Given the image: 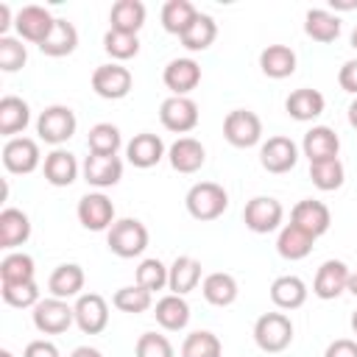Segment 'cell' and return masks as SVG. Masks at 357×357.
<instances>
[{"instance_id":"f546056e","label":"cell","mask_w":357,"mask_h":357,"mask_svg":"<svg viewBox=\"0 0 357 357\" xmlns=\"http://www.w3.org/2000/svg\"><path fill=\"white\" fill-rule=\"evenodd\" d=\"M271 301L279 310H298L307 301V284L298 276H279L271 284Z\"/></svg>"},{"instance_id":"f5cc1de1","label":"cell","mask_w":357,"mask_h":357,"mask_svg":"<svg viewBox=\"0 0 357 357\" xmlns=\"http://www.w3.org/2000/svg\"><path fill=\"white\" fill-rule=\"evenodd\" d=\"M8 20H11V11H8V6H6V3H0V33H6V28L11 25Z\"/></svg>"},{"instance_id":"6f0895ef","label":"cell","mask_w":357,"mask_h":357,"mask_svg":"<svg viewBox=\"0 0 357 357\" xmlns=\"http://www.w3.org/2000/svg\"><path fill=\"white\" fill-rule=\"evenodd\" d=\"M351 47H354V50H357V28H354V31H351Z\"/></svg>"},{"instance_id":"484cf974","label":"cell","mask_w":357,"mask_h":357,"mask_svg":"<svg viewBox=\"0 0 357 357\" xmlns=\"http://www.w3.org/2000/svg\"><path fill=\"white\" fill-rule=\"evenodd\" d=\"M259 67L268 78H287L296 73V53L287 45H268L259 53Z\"/></svg>"},{"instance_id":"f907efd6","label":"cell","mask_w":357,"mask_h":357,"mask_svg":"<svg viewBox=\"0 0 357 357\" xmlns=\"http://www.w3.org/2000/svg\"><path fill=\"white\" fill-rule=\"evenodd\" d=\"M22 357H59V349L50 340H31Z\"/></svg>"},{"instance_id":"ab89813d","label":"cell","mask_w":357,"mask_h":357,"mask_svg":"<svg viewBox=\"0 0 357 357\" xmlns=\"http://www.w3.org/2000/svg\"><path fill=\"white\" fill-rule=\"evenodd\" d=\"M33 259L28 254H8L0 262V284H14V282H33Z\"/></svg>"},{"instance_id":"e575fe53","label":"cell","mask_w":357,"mask_h":357,"mask_svg":"<svg viewBox=\"0 0 357 357\" xmlns=\"http://www.w3.org/2000/svg\"><path fill=\"white\" fill-rule=\"evenodd\" d=\"M304 33L315 42H335L340 33V20L324 8H310L304 17Z\"/></svg>"},{"instance_id":"9f6ffc18","label":"cell","mask_w":357,"mask_h":357,"mask_svg":"<svg viewBox=\"0 0 357 357\" xmlns=\"http://www.w3.org/2000/svg\"><path fill=\"white\" fill-rule=\"evenodd\" d=\"M346 290H349L351 296H357V273H351V276H349V284H346Z\"/></svg>"},{"instance_id":"d6986e66","label":"cell","mask_w":357,"mask_h":357,"mask_svg":"<svg viewBox=\"0 0 357 357\" xmlns=\"http://www.w3.org/2000/svg\"><path fill=\"white\" fill-rule=\"evenodd\" d=\"M167 159H170V167H173V170H178V173H195V170L204 167L206 151H204V145H201L198 139L181 137V139H176V142L170 145Z\"/></svg>"},{"instance_id":"5bb4252c","label":"cell","mask_w":357,"mask_h":357,"mask_svg":"<svg viewBox=\"0 0 357 357\" xmlns=\"http://www.w3.org/2000/svg\"><path fill=\"white\" fill-rule=\"evenodd\" d=\"M3 165L8 173H33L39 167V145L28 137H14L3 148Z\"/></svg>"},{"instance_id":"83f0119b","label":"cell","mask_w":357,"mask_h":357,"mask_svg":"<svg viewBox=\"0 0 357 357\" xmlns=\"http://www.w3.org/2000/svg\"><path fill=\"white\" fill-rule=\"evenodd\" d=\"M28 120H31V109H28V103L22 98L6 95L0 100V134L3 137H11L14 139V134L25 131Z\"/></svg>"},{"instance_id":"3957f363","label":"cell","mask_w":357,"mask_h":357,"mask_svg":"<svg viewBox=\"0 0 357 357\" xmlns=\"http://www.w3.org/2000/svg\"><path fill=\"white\" fill-rule=\"evenodd\" d=\"M254 340L262 351L268 354H276V351H284L293 340V324L284 312H265L257 318L254 324Z\"/></svg>"},{"instance_id":"9a60e30c","label":"cell","mask_w":357,"mask_h":357,"mask_svg":"<svg viewBox=\"0 0 357 357\" xmlns=\"http://www.w3.org/2000/svg\"><path fill=\"white\" fill-rule=\"evenodd\" d=\"M290 223H293V226H298L301 231H307L310 237H321V234L329 229L332 218H329L326 204L312 201V198H304V201H298V204L293 206Z\"/></svg>"},{"instance_id":"74e56055","label":"cell","mask_w":357,"mask_h":357,"mask_svg":"<svg viewBox=\"0 0 357 357\" xmlns=\"http://www.w3.org/2000/svg\"><path fill=\"white\" fill-rule=\"evenodd\" d=\"M310 178L318 190L329 192V190H337L343 184V165L340 159H321V162H310Z\"/></svg>"},{"instance_id":"b9f144b4","label":"cell","mask_w":357,"mask_h":357,"mask_svg":"<svg viewBox=\"0 0 357 357\" xmlns=\"http://www.w3.org/2000/svg\"><path fill=\"white\" fill-rule=\"evenodd\" d=\"M103 50L112 59L126 61V59H131V56L139 53V39H137V33H123V31H112L109 28L106 36H103Z\"/></svg>"},{"instance_id":"f1b7e54d","label":"cell","mask_w":357,"mask_h":357,"mask_svg":"<svg viewBox=\"0 0 357 357\" xmlns=\"http://www.w3.org/2000/svg\"><path fill=\"white\" fill-rule=\"evenodd\" d=\"M53 298H70V296H78L84 290V268L75 265V262H67V265H59L53 273H50V282H47Z\"/></svg>"},{"instance_id":"681fc988","label":"cell","mask_w":357,"mask_h":357,"mask_svg":"<svg viewBox=\"0 0 357 357\" xmlns=\"http://www.w3.org/2000/svg\"><path fill=\"white\" fill-rule=\"evenodd\" d=\"M324 357H357V343L349 340V337H340V340H335V343L326 346Z\"/></svg>"},{"instance_id":"60d3db41","label":"cell","mask_w":357,"mask_h":357,"mask_svg":"<svg viewBox=\"0 0 357 357\" xmlns=\"http://www.w3.org/2000/svg\"><path fill=\"white\" fill-rule=\"evenodd\" d=\"M181 357H220V340L218 335L198 329L184 337L181 343Z\"/></svg>"},{"instance_id":"7c38bea8","label":"cell","mask_w":357,"mask_h":357,"mask_svg":"<svg viewBox=\"0 0 357 357\" xmlns=\"http://www.w3.org/2000/svg\"><path fill=\"white\" fill-rule=\"evenodd\" d=\"M73 310H75L78 329L86 332V335H100L106 329V324H109V307H106L103 296H98V293L78 296V301H75Z\"/></svg>"},{"instance_id":"816d5d0a","label":"cell","mask_w":357,"mask_h":357,"mask_svg":"<svg viewBox=\"0 0 357 357\" xmlns=\"http://www.w3.org/2000/svg\"><path fill=\"white\" fill-rule=\"evenodd\" d=\"M70 357H103V354H100L98 349H92V346H78Z\"/></svg>"},{"instance_id":"d6a6232c","label":"cell","mask_w":357,"mask_h":357,"mask_svg":"<svg viewBox=\"0 0 357 357\" xmlns=\"http://www.w3.org/2000/svg\"><path fill=\"white\" fill-rule=\"evenodd\" d=\"M312 243H315V237H310L307 231H301L298 226H284L282 231H279V240H276V251L284 257V259H290V262H296V259H304L310 251H312Z\"/></svg>"},{"instance_id":"2e32d148","label":"cell","mask_w":357,"mask_h":357,"mask_svg":"<svg viewBox=\"0 0 357 357\" xmlns=\"http://www.w3.org/2000/svg\"><path fill=\"white\" fill-rule=\"evenodd\" d=\"M162 81H165V86H167L173 95L187 98V92H192V89L201 84V67H198L192 59H173V61L165 67Z\"/></svg>"},{"instance_id":"44dd1931","label":"cell","mask_w":357,"mask_h":357,"mask_svg":"<svg viewBox=\"0 0 357 357\" xmlns=\"http://www.w3.org/2000/svg\"><path fill=\"white\" fill-rule=\"evenodd\" d=\"M301 148H304V156H307L310 162L335 159V156H337V148H340V139H337V134H335L332 128L315 126V128H310V131L304 134Z\"/></svg>"},{"instance_id":"7bdbcfd3","label":"cell","mask_w":357,"mask_h":357,"mask_svg":"<svg viewBox=\"0 0 357 357\" xmlns=\"http://www.w3.org/2000/svg\"><path fill=\"white\" fill-rule=\"evenodd\" d=\"M3 301L11 307H36L39 304V287L36 282H14V284H0Z\"/></svg>"},{"instance_id":"6da1fadb","label":"cell","mask_w":357,"mask_h":357,"mask_svg":"<svg viewBox=\"0 0 357 357\" xmlns=\"http://www.w3.org/2000/svg\"><path fill=\"white\" fill-rule=\"evenodd\" d=\"M184 204H187V212H190L195 220H215V218H220V215L226 212L229 195H226V190H223L220 184H215V181H198V184L190 187Z\"/></svg>"},{"instance_id":"8d00e7d4","label":"cell","mask_w":357,"mask_h":357,"mask_svg":"<svg viewBox=\"0 0 357 357\" xmlns=\"http://www.w3.org/2000/svg\"><path fill=\"white\" fill-rule=\"evenodd\" d=\"M218 36V25L209 14H198L195 22L181 33V45L187 50H206Z\"/></svg>"},{"instance_id":"30bf717a","label":"cell","mask_w":357,"mask_h":357,"mask_svg":"<svg viewBox=\"0 0 357 357\" xmlns=\"http://www.w3.org/2000/svg\"><path fill=\"white\" fill-rule=\"evenodd\" d=\"M14 25H17V33L22 39H28L33 45H42L50 36V31H53L56 17H50V11L42 8V6H25V8L17 11Z\"/></svg>"},{"instance_id":"db71d44e","label":"cell","mask_w":357,"mask_h":357,"mask_svg":"<svg viewBox=\"0 0 357 357\" xmlns=\"http://www.w3.org/2000/svg\"><path fill=\"white\" fill-rule=\"evenodd\" d=\"M349 123H351V128H357V98L349 106Z\"/></svg>"},{"instance_id":"d4e9b609","label":"cell","mask_w":357,"mask_h":357,"mask_svg":"<svg viewBox=\"0 0 357 357\" xmlns=\"http://www.w3.org/2000/svg\"><path fill=\"white\" fill-rule=\"evenodd\" d=\"M153 315H156V324H159L162 329L178 332V329H184L187 321H190V304L184 301V296L170 293V296H165V298L156 301V312H153Z\"/></svg>"},{"instance_id":"277c9868","label":"cell","mask_w":357,"mask_h":357,"mask_svg":"<svg viewBox=\"0 0 357 357\" xmlns=\"http://www.w3.org/2000/svg\"><path fill=\"white\" fill-rule=\"evenodd\" d=\"M75 126H78V120H75V114H73V109L70 106H47L42 114H39V120H36V131H39V137L45 139V142H50V145H61V142H67L73 134H75Z\"/></svg>"},{"instance_id":"4dcf8cb0","label":"cell","mask_w":357,"mask_h":357,"mask_svg":"<svg viewBox=\"0 0 357 357\" xmlns=\"http://www.w3.org/2000/svg\"><path fill=\"white\" fill-rule=\"evenodd\" d=\"M75 45H78V31H75V25L67 22V20H56L50 36L39 45V50H42L45 56L61 59V56H70V53L75 50Z\"/></svg>"},{"instance_id":"9c48e42d","label":"cell","mask_w":357,"mask_h":357,"mask_svg":"<svg viewBox=\"0 0 357 357\" xmlns=\"http://www.w3.org/2000/svg\"><path fill=\"white\" fill-rule=\"evenodd\" d=\"M131 73L123 64H100L92 73V89L106 100H120L131 92Z\"/></svg>"},{"instance_id":"ee69618b","label":"cell","mask_w":357,"mask_h":357,"mask_svg":"<svg viewBox=\"0 0 357 357\" xmlns=\"http://www.w3.org/2000/svg\"><path fill=\"white\" fill-rule=\"evenodd\" d=\"M112 301H114L117 310L137 315V312H145V310L151 307V293H148L145 287H139V284H134V287H120Z\"/></svg>"},{"instance_id":"5b68a950","label":"cell","mask_w":357,"mask_h":357,"mask_svg":"<svg viewBox=\"0 0 357 357\" xmlns=\"http://www.w3.org/2000/svg\"><path fill=\"white\" fill-rule=\"evenodd\" d=\"M223 137L234 148H251L262 137V120L248 109H234L223 120Z\"/></svg>"},{"instance_id":"52a82bcc","label":"cell","mask_w":357,"mask_h":357,"mask_svg":"<svg viewBox=\"0 0 357 357\" xmlns=\"http://www.w3.org/2000/svg\"><path fill=\"white\" fill-rule=\"evenodd\" d=\"M282 215H284L282 204H279L276 198H271V195H257V198H251V201L245 204V209H243L245 226H248L251 231H257V234H268V231L279 229Z\"/></svg>"},{"instance_id":"11a10c76","label":"cell","mask_w":357,"mask_h":357,"mask_svg":"<svg viewBox=\"0 0 357 357\" xmlns=\"http://www.w3.org/2000/svg\"><path fill=\"white\" fill-rule=\"evenodd\" d=\"M332 8H357V0H351V3H343V0H332Z\"/></svg>"},{"instance_id":"4316f807","label":"cell","mask_w":357,"mask_h":357,"mask_svg":"<svg viewBox=\"0 0 357 357\" xmlns=\"http://www.w3.org/2000/svg\"><path fill=\"white\" fill-rule=\"evenodd\" d=\"M324 95L318 92V89H296V92H290L287 95V100H284V109H287V114L293 117V120H315L321 112H324Z\"/></svg>"},{"instance_id":"c3c4849f","label":"cell","mask_w":357,"mask_h":357,"mask_svg":"<svg viewBox=\"0 0 357 357\" xmlns=\"http://www.w3.org/2000/svg\"><path fill=\"white\" fill-rule=\"evenodd\" d=\"M337 84H340L343 92L357 95V59H351V61H346V64L340 67V73H337Z\"/></svg>"},{"instance_id":"8992f818","label":"cell","mask_w":357,"mask_h":357,"mask_svg":"<svg viewBox=\"0 0 357 357\" xmlns=\"http://www.w3.org/2000/svg\"><path fill=\"white\" fill-rule=\"evenodd\" d=\"M75 321V310L64 298H45L33 307V326L45 335H61Z\"/></svg>"},{"instance_id":"f35d334b","label":"cell","mask_w":357,"mask_h":357,"mask_svg":"<svg viewBox=\"0 0 357 357\" xmlns=\"http://www.w3.org/2000/svg\"><path fill=\"white\" fill-rule=\"evenodd\" d=\"M89 153H100V156H117L120 148V131L112 123H98L89 128Z\"/></svg>"},{"instance_id":"8fae6325","label":"cell","mask_w":357,"mask_h":357,"mask_svg":"<svg viewBox=\"0 0 357 357\" xmlns=\"http://www.w3.org/2000/svg\"><path fill=\"white\" fill-rule=\"evenodd\" d=\"M78 220L89 231H103L114 226V204L103 192H89L78 201Z\"/></svg>"},{"instance_id":"d590c367","label":"cell","mask_w":357,"mask_h":357,"mask_svg":"<svg viewBox=\"0 0 357 357\" xmlns=\"http://www.w3.org/2000/svg\"><path fill=\"white\" fill-rule=\"evenodd\" d=\"M201 293L215 307H229L237 298V282L231 273H209L201 284Z\"/></svg>"},{"instance_id":"7dc6e473","label":"cell","mask_w":357,"mask_h":357,"mask_svg":"<svg viewBox=\"0 0 357 357\" xmlns=\"http://www.w3.org/2000/svg\"><path fill=\"white\" fill-rule=\"evenodd\" d=\"M137 357H173V346L165 335L145 332L137 340Z\"/></svg>"},{"instance_id":"7402d4cb","label":"cell","mask_w":357,"mask_h":357,"mask_svg":"<svg viewBox=\"0 0 357 357\" xmlns=\"http://www.w3.org/2000/svg\"><path fill=\"white\" fill-rule=\"evenodd\" d=\"M31 237V220L22 209H3L0 212V248H17Z\"/></svg>"},{"instance_id":"f6af8a7d","label":"cell","mask_w":357,"mask_h":357,"mask_svg":"<svg viewBox=\"0 0 357 357\" xmlns=\"http://www.w3.org/2000/svg\"><path fill=\"white\" fill-rule=\"evenodd\" d=\"M137 284L145 287L148 293L162 290L167 284V268L159 259H142L137 268Z\"/></svg>"},{"instance_id":"603a6c76","label":"cell","mask_w":357,"mask_h":357,"mask_svg":"<svg viewBox=\"0 0 357 357\" xmlns=\"http://www.w3.org/2000/svg\"><path fill=\"white\" fill-rule=\"evenodd\" d=\"M201 282V262L192 257H176L167 268V287L176 296H187Z\"/></svg>"},{"instance_id":"ba28073f","label":"cell","mask_w":357,"mask_h":357,"mask_svg":"<svg viewBox=\"0 0 357 357\" xmlns=\"http://www.w3.org/2000/svg\"><path fill=\"white\" fill-rule=\"evenodd\" d=\"M159 120L167 131H176V134H187L198 126V106L195 100L190 98H181V95H170L167 100H162L159 106Z\"/></svg>"},{"instance_id":"1f68e13d","label":"cell","mask_w":357,"mask_h":357,"mask_svg":"<svg viewBox=\"0 0 357 357\" xmlns=\"http://www.w3.org/2000/svg\"><path fill=\"white\" fill-rule=\"evenodd\" d=\"M112 31H123V33H137L145 22V6L139 0H117L112 6Z\"/></svg>"},{"instance_id":"680465c9","label":"cell","mask_w":357,"mask_h":357,"mask_svg":"<svg viewBox=\"0 0 357 357\" xmlns=\"http://www.w3.org/2000/svg\"><path fill=\"white\" fill-rule=\"evenodd\" d=\"M0 357H14V354H11L8 349H0Z\"/></svg>"},{"instance_id":"7a4b0ae2","label":"cell","mask_w":357,"mask_h":357,"mask_svg":"<svg viewBox=\"0 0 357 357\" xmlns=\"http://www.w3.org/2000/svg\"><path fill=\"white\" fill-rule=\"evenodd\" d=\"M109 251L120 259H134L148 248V229L137 218H123L109 229Z\"/></svg>"},{"instance_id":"836d02e7","label":"cell","mask_w":357,"mask_h":357,"mask_svg":"<svg viewBox=\"0 0 357 357\" xmlns=\"http://www.w3.org/2000/svg\"><path fill=\"white\" fill-rule=\"evenodd\" d=\"M198 17V8L190 3V0H167L165 8H162V25L167 33H176L181 36Z\"/></svg>"},{"instance_id":"bcb514c9","label":"cell","mask_w":357,"mask_h":357,"mask_svg":"<svg viewBox=\"0 0 357 357\" xmlns=\"http://www.w3.org/2000/svg\"><path fill=\"white\" fill-rule=\"evenodd\" d=\"M25 59H28V53H25V45L20 39L0 36V70L17 73L25 64Z\"/></svg>"},{"instance_id":"4fadbf2b","label":"cell","mask_w":357,"mask_h":357,"mask_svg":"<svg viewBox=\"0 0 357 357\" xmlns=\"http://www.w3.org/2000/svg\"><path fill=\"white\" fill-rule=\"evenodd\" d=\"M259 162L268 173H287L298 162V148L290 137H271L259 148Z\"/></svg>"},{"instance_id":"e0dca14e","label":"cell","mask_w":357,"mask_h":357,"mask_svg":"<svg viewBox=\"0 0 357 357\" xmlns=\"http://www.w3.org/2000/svg\"><path fill=\"white\" fill-rule=\"evenodd\" d=\"M349 276H351V273H349L346 262H340V259H326V262L318 268V273H315L312 293H315L318 298H337V296L346 290Z\"/></svg>"},{"instance_id":"91938a15","label":"cell","mask_w":357,"mask_h":357,"mask_svg":"<svg viewBox=\"0 0 357 357\" xmlns=\"http://www.w3.org/2000/svg\"><path fill=\"white\" fill-rule=\"evenodd\" d=\"M351 329H354V332H357V312H354V315H351Z\"/></svg>"},{"instance_id":"ffe728a7","label":"cell","mask_w":357,"mask_h":357,"mask_svg":"<svg viewBox=\"0 0 357 357\" xmlns=\"http://www.w3.org/2000/svg\"><path fill=\"white\" fill-rule=\"evenodd\" d=\"M126 156H128V162L134 165V167H153L162 156H165V142L156 137V134H151V131H142V134H137L128 145H126Z\"/></svg>"},{"instance_id":"cb8c5ba5","label":"cell","mask_w":357,"mask_h":357,"mask_svg":"<svg viewBox=\"0 0 357 357\" xmlns=\"http://www.w3.org/2000/svg\"><path fill=\"white\" fill-rule=\"evenodd\" d=\"M75 176H78V162H75V156L70 151L56 148L53 153L45 156V178H47V184L70 187L75 181Z\"/></svg>"},{"instance_id":"ac0fdd59","label":"cell","mask_w":357,"mask_h":357,"mask_svg":"<svg viewBox=\"0 0 357 357\" xmlns=\"http://www.w3.org/2000/svg\"><path fill=\"white\" fill-rule=\"evenodd\" d=\"M84 178L92 187H114L123 178V162L120 156H100V153H89L84 159Z\"/></svg>"}]
</instances>
